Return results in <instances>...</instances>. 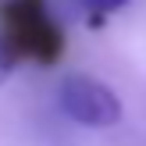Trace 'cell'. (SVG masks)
<instances>
[{"instance_id": "obj_3", "label": "cell", "mask_w": 146, "mask_h": 146, "mask_svg": "<svg viewBox=\"0 0 146 146\" xmlns=\"http://www.w3.org/2000/svg\"><path fill=\"white\" fill-rule=\"evenodd\" d=\"M128 0H82V7L93 14V18H107V14H114V11H121Z\"/></svg>"}, {"instance_id": "obj_1", "label": "cell", "mask_w": 146, "mask_h": 146, "mask_svg": "<svg viewBox=\"0 0 146 146\" xmlns=\"http://www.w3.org/2000/svg\"><path fill=\"white\" fill-rule=\"evenodd\" d=\"M4 39L14 57H25L36 64H54L64 54V32L54 21L46 0H7Z\"/></svg>"}, {"instance_id": "obj_2", "label": "cell", "mask_w": 146, "mask_h": 146, "mask_svg": "<svg viewBox=\"0 0 146 146\" xmlns=\"http://www.w3.org/2000/svg\"><path fill=\"white\" fill-rule=\"evenodd\" d=\"M61 111L86 128H111L121 121V100L96 78L71 75L61 82Z\"/></svg>"}, {"instance_id": "obj_4", "label": "cell", "mask_w": 146, "mask_h": 146, "mask_svg": "<svg viewBox=\"0 0 146 146\" xmlns=\"http://www.w3.org/2000/svg\"><path fill=\"white\" fill-rule=\"evenodd\" d=\"M18 61V57L11 54V46H7V39H0V78L7 75V71H11V64Z\"/></svg>"}]
</instances>
